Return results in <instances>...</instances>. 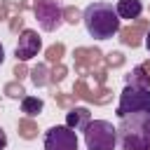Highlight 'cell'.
<instances>
[{
  "instance_id": "obj_1",
  "label": "cell",
  "mask_w": 150,
  "mask_h": 150,
  "mask_svg": "<svg viewBox=\"0 0 150 150\" xmlns=\"http://www.w3.org/2000/svg\"><path fill=\"white\" fill-rule=\"evenodd\" d=\"M115 129L122 150H150V112L124 115Z\"/></svg>"
},
{
  "instance_id": "obj_2",
  "label": "cell",
  "mask_w": 150,
  "mask_h": 150,
  "mask_svg": "<svg viewBox=\"0 0 150 150\" xmlns=\"http://www.w3.org/2000/svg\"><path fill=\"white\" fill-rule=\"evenodd\" d=\"M84 28L94 40H108L120 33V16L110 2H91L84 7L82 14Z\"/></svg>"
},
{
  "instance_id": "obj_3",
  "label": "cell",
  "mask_w": 150,
  "mask_h": 150,
  "mask_svg": "<svg viewBox=\"0 0 150 150\" xmlns=\"http://www.w3.org/2000/svg\"><path fill=\"white\" fill-rule=\"evenodd\" d=\"M87 150H115L117 145V129L108 120H91L84 129Z\"/></svg>"
},
{
  "instance_id": "obj_4",
  "label": "cell",
  "mask_w": 150,
  "mask_h": 150,
  "mask_svg": "<svg viewBox=\"0 0 150 150\" xmlns=\"http://www.w3.org/2000/svg\"><path fill=\"white\" fill-rule=\"evenodd\" d=\"M131 112H150V89L127 84L120 94L117 103V117L131 115Z\"/></svg>"
},
{
  "instance_id": "obj_5",
  "label": "cell",
  "mask_w": 150,
  "mask_h": 150,
  "mask_svg": "<svg viewBox=\"0 0 150 150\" xmlns=\"http://www.w3.org/2000/svg\"><path fill=\"white\" fill-rule=\"evenodd\" d=\"M35 19L42 30H56L63 23V9L56 0H35Z\"/></svg>"
},
{
  "instance_id": "obj_6",
  "label": "cell",
  "mask_w": 150,
  "mask_h": 150,
  "mask_svg": "<svg viewBox=\"0 0 150 150\" xmlns=\"http://www.w3.org/2000/svg\"><path fill=\"white\" fill-rule=\"evenodd\" d=\"M45 150H77V134L66 124L52 127L45 134Z\"/></svg>"
},
{
  "instance_id": "obj_7",
  "label": "cell",
  "mask_w": 150,
  "mask_h": 150,
  "mask_svg": "<svg viewBox=\"0 0 150 150\" xmlns=\"http://www.w3.org/2000/svg\"><path fill=\"white\" fill-rule=\"evenodd\" d=\"M40 49H42V40H40V35H38L35 30L26 28V30H21V35H19V42H16L14 56H16L19 61H28V59L38 56Z\"/></svg>"
},
{
  "instance_id": "obj_8",
  "label": "cell",
  "mask_w": 150,
  "mask_h": 150,
  "mask_svg": "<svg viewBox=\"0 0 150 150\" xmlns=\"http://www.w3.org/2000/svg\"><path fill=\"white\" fill-rule=\"evenodd\" d=\"M89 122H91V115H89L87 108H80L77 105V108H73V110L66 112V127L73 129V131H84Z\"/></svg>"
},
{
  "instance_id": "obj_9",
  "label": "cell",
  "mask_w": 150,
  "mask_h": 150,
  "mask_svg": "<svg viewBox=\"0 0 150 150\" xmlns=\"http://www.w3.org/2000/svg\"><path fill=\"white\" fill-rule=\"evenodd\" d=\"M115 12H117L120 21L122 19H138L141 12H143V2L141 0H117Z\"/></svg>"
},
{
  "instance_id": "obj_10",
  "label": "cell",
  "mask_w": 150,
  "mask_h": 150,
  "mask_svg": "<svg viewBox=\"0 0 150 150\" xmlns=\"http://www.w3.org/2000/svg\"><path fill=\"white\" fill-rule=\"evenodd\" d=\"M42 98H38V96H23L21 98V110L26 112V115H30V117H35V115H40L42 112Z\"/></svg>"
},
{
  "instance_id": "obj_11",
  "label": "cell",
  "mask_w": 150,
  "mask_h": 150,
  "mask_svg": "<svg viewBox=\"0 0 150 150\" xmlns=\"http://www.w3.org/2000/svg\"><path fill=\"white\" fill-rule=\"evenodd\" d=\"M127 84H134V87H143V89H150V75H145V70L141 66H136L131 73H129V82Z\"/></svg>"
},
{
  "instance_id": "obj_12",
  "label": "cell",
  "mask_w": 150,
  "mask_h": 150,
  "mask_svg": "<svg viewBox=\"0 0 150 150\" xmlns=\"http://www.w3.org/2000/svg\"><path fill=\"white\" fill-rule=\"evenodd\" d=\"M7 148V134L2 131V127H0V150H5Z\"/></svg>"
},
{
  "instance_id": "obj_13",
  "label": "cell",
  "mask_w": 150,
  "mask_h": 150,
  "mask_svg": "<svg viewBox=\"0 0 150 150\" xmlns=\"http://www.w3.org/2000/svg\"><path fill=\"white\" fill-rule=\"evenodd\" d=\"M2 61H5V47L0 45V66H2Z\"/></svg>"
},
{
  "instance_id": "obj_14",
  "label": "cell",
  "mask_w": 150,
  "mask_h": 150,
  "mask_svg": "<svg viewBox=\"0 0 150 150\" xmlns=\"http://www.w3.org/2000/svg\"><path fill=\"white\" fill-rule=\"evenodd\" d=\"M145 49H148V52H150V33H148V35H145Z\"/></svg>"
}]
</instances>
